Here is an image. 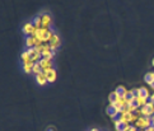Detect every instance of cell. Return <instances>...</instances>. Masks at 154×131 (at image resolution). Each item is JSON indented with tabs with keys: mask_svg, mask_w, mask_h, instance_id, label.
<instances>
[{
	"mask_svg": "<svg viewBox=\"0 0 154 131\" xmlns=\"http://www.w3.org/2000/svg\"><path fill=\"white\" fill-rule=\"evenodd\" d=\"M152 126H154V116H152Z\"/></svg>",
	"mask_w": 154,
	"mask_h": 131,
	"instance_id": "24",
	"label": "cell"
},
{
	"mask_svg": "<svg viewBox=\"0 0 154 131\" xmlns=\"http://www.w3.org/2000/svg\"><path fill=\"white\" fill-rule=\"evenodd\" d=\"M90 131H99V130H98V129H96V127H94V129H92V130H90Z\"/></svg>",
	"mask_w": 154,
	"mask_h": 131,
	"instance_id": "25",
	"label": "cell"
},
{
	"mask_svg": "<svg viewBox=\"0 0 154 131\" xmlns=\"http://www.w3.org/2000/svg\"><path fill=\"white\" fill-rule=\"evenodd\" d=\"M115 92H116L117 96H120V97H125V98L129 97V89H126V87H124V85H118L116 89H115Z\"/></svg>",
	"mask_w": 154,
	"mask_h": 131,
	"instance_id": "10",
	"label": "cell"
},
{
	"mask_svg": "<svg viewBox=\"0 0 154 131\" xmlns=\"http://www.w3.org/2000/svg\"><path fill=\"white\" fill-rule=\"evenodd\" d=\"M47 131H56L54 127H49V129H47Z\"/></svg>",
	"mask_w": 154,
	"mask_h": 131,
	"instance_id": "23",
	"label": "cell"
},
{
	"mask_svg": "<svg viewBox=\"0 0 154 131\" xmlns=\"http://www.w3.org/2000/svg\"><path fill=\"white\" fill-rule=\"evenodd\" d=\"M113 126H115V130H116V131H129L130 127H131V125H129V124L120 122L118 118L113 121Z\"/></svg>",
	"mask_w": 154,
	"mask_h": 131,
	"instance_id": "8",
	"label": "cell"
},
{
	"mask_svg": "<svg viewBox=\"0 0 154 131\" xmlns=\"http://www.w3.org/2000/svg\"><path fill=\"white\" fill-rule=\"evenodd\" d=\"M22 31L27 37H30V36H35L37 29H36V27H35V24H33L32 22H28V23H26V24L23 26Z\"/></svg>",
	"mask_w": 154,
	"mask_h": 131,
	"instance_id": "4",
	"label": "cell"
},
{
	"mask_svg": "<svg viewBox=\"0 0 154 131\" xmlns=\"http://www.w3.org/2000/svg\"><path fill=\"white\" fill-rule=\"evenodd\" d=\"M41 73H42L41 65H40V63H36V64H35V66H33L32 74H35V77H36V75H38V74H41Z\"/></svg>",
	"mask_w": 154,
	"mask_h": 131,
	"instance_id": "18",
	"label": "cell"
},
{
	"mask_svg": "<svg viewBox=\"0 0 154 131\" xmlns=\"http://www.w3.org/2000/svg\"><path fill=\"white\" fill-rule=\"evenodd\" d=\"M60 45H61L60 36L57 35V33H54V36H52V37H51V40L49 41V46H50L51 51H54V52H56V50L60 47Z\"/></svg>",
	"mask_w": 154,
	"mask_h": 131,
	"instance_id": "3",
	"label": "cell"
},
{
	"mask_svg": "<svg viewBox=\"0 0 154 131\" xmlns=\"http://www.w3.org/2000/svg\"><path fill=\"white\" fill-rule=\"evenodd\" d=\"M135 127L138 129V130H147V129H149L152 126V118H149V117H141L138 120V122L134 125Z\"/></svg>",
	"mask_w": 154,
	"mask_h": 131,
	"instance_id": "2",
	"label": "cell"
},
{
	"mask_svg": "<svg viewBox=\"0 0 154 131\" xmlns=\"http://www.w3.org/2000/svg\"><path fill=\"white\" fill-rule=\"evenodd\" d=\"M138 108H139V107H138L136 105H129V106H127L125 110H126V111L129 112V113H135Z\"/></svg>",
	"mask_w": 154,
	"mask_h": 131,
	"instance_id": "19",
	"label": "cell"
},
{
	"mask_svg": "<svg viewBox=\"0 0 154 131\" xmlns=\"http://www.w3.org/2000/svg\"><path fill=\"white\" fill-rule=\"evenodd\" d=\"M148 102H149V99H147V98L140 97V96H135V105L139 107V108L144 107V106L148 103Z\"/></svg>",
	"mask_w": 154,
	"mask_h": 131,
	"instance_id": "13",
	"label": "cell"
},
{
	"mask_svg": "<svg viewBox=\"0 0 154 131\" xmlns=\"http://www.w3.org/2000/svg\"><path fill=\"white\" fill-rule=\"evenodd\" d=\"M107 115L110 116V117H111V120H117L118 118V113H117V112L116 111H115V110H111V108H107Z\"/></svg>",
	"mask_w": 154,
	"mask_h": 131,
	"instance_id": "17",
	"label": "cell"
},
{
	"mask_svg": "<svg viewBox=\"0 0 154 131\" xmlns=\"http://www.w3.org/2000/svg\"><path fill=\"white\" fill-rule=\"evenodd\" d=\"M144 80L148 84L149 87H152V84L154 83V71H149L145 74V77H144Z\"/></svg>",
	"mask_w": 154,
	"mask_h": 131,
	"instance_id": "14",
	"label": "cell"
},
{
	"mask_svg": "<svg viewBox=\"0 0 154 131\" xmlns=\"http://www.w3.org/2000/svg\"><path fill=\"white\" fill-rule=\"evenodd\" d=\"M149 101L153 102V103H154V92L152 93V96H150V98H149Z\"/></svg>",
	"mask_w": 154,
	"mask_h": 131,
	"instance_id": "20",
	"label": "cell"
},
{
	"mask_svg": "<svg viewBox=\"0 0 154 131\" xmlns=\"http://www.w3.org/2000/svg\"><path fill=\"white\" fill-rule=\"evenodd\" d=\"M46 75H47V82H49V83H55L56 82L57 73H56L55 69H51L49 73H46Z\"/></svg>",
	"mask_w": 154,
	"mask_h": 131,
	"instance_id": "11",
	"label": "cell"
},
{
	"mask_svg": "<svg viewBox=\"0 0 154 131\" xmlns=\"http://www.w3.org/2000/svg\"><path fill=\"white\" fill-rule=\"evenodd\" d=\"M40 65L42 68V71L43 73H49L51 69H54V64H52V60H49V59H41L40 60Z\"/></svg>",
	"mask_w": 154,
	"mask_h": 131,
	"instance_id": "6",
	"label": "cell"
},
{
	"mask_svg": "<svg viewBox=\"0 0 154 131\" xmlns=\"http://www.w3.org/2000/svg\"><path fill=\"white\" fill-rule=\"evenodd\" d=\"M152 65H153V68H154V59L152 60Z\"/></svg>",
	"mask_w": 154,
	"mask_h": 131,
	"instance_id": "26",
	"label": "cell"
},
{
	"mask_svg": "<svg viewBox=\"0 0 154 131\" xmlns=\"http://www.w3.org/2000/svg\"><path fill=\"white\" fill-rule=\"evenodd\" d=\"M35 64H36V63H33V61L22 64V69H23V71H24L26 74H32V70H33V66H35Z\"/></svg>",
	"mask_w": 154,
	"mask_h": 131,
	"instance_id": "12",
	"label": "cell"
},
{
	"mask_svg": "<svg viewBox=\"0 0 154 131\" xmlns=\"http://www.w3.org/2000/svg\"><path fill=\"white\" fill-rule=\"evenodd\" d=\"M21 60H22V63H23V64H24V63H30V61H32L30 54L27 52V50H26V51H23V52H22V55H21Z\"/></svg>",
	"mask_w": 154,
	"mask_h": 131,
	"instance_id": "16",
	"label": "cell"
},
{
	"mask_svg": "<svg viewBox=\"0 0 154 131\" xmlns=\"http://www.w3.org/2000/svg\"><path fill=\"white\" fill-rule=\"evenodd\" d=\"M32 23L35 24L36 29H41V28H42V19H41V15H36L35 18H33Z\"/></svg>",
	"mask_w": 154,
	"mask_h": 131,
	"instance_id": "15",
	"label": "cell"
},
{
	"mask_svg": "<svg viewBox=\"0 0 154 131\" xmlns=\"http://www.w3.org/2000/svg\"><path fill=\"white\" fill-rule=\"evenodd\" d=\"M41 19H42V28H45V29H51L52 18H51L50 14H47V13L41 14Z\"/></svg>",
	"mask_w": 154,
	"mask_h": 131,
	"instance_id": "5",
	"label": "cell"
},
{
	"mask_svg": "<svg viewBox=\"0 0 154 131\" xmlns=\"http://www.w3.org/2000/svg\"><path fill=\"white\" fill-rule=\"evenodd\" d=\"M129 131H139L136 127H135V126H131V127H130V130Z\"/></svg>",
	"mask_w": 154,
	"mask_h": 131,
	"instance_id": "21",
	"label": "cell"
},
{
	"mask_svg": "<svg viewBox=\"0 0 154 131\" xmlns=\"http://www.w3.org/2000/svg\"><path fill=\"white\" fill-rule=\"evenodd\" d=\"M145 131H154V126H150V127H149V129H147Z\"/></svg>",
	"mask_w": 154,
	"mask_h": 131,
	"instance_id": "22",
	"label": "cell"
},
{
	"mask_svg": "<svg viewBox=\"0 0 154 131\" xmlns=\"http://www.w3.org/2000/svg\"><path fill=\"white\" fill-rule=\"evenodd\" d=\"M135 96H140V97H144V98H147V99H149L152 93L147 87H139V88H135Z\"/></svg>",
	"mask_w": 154,
	"mask_h": 131,
	"instance_id": "7",
	"label": "cell"
},
{
	"mask_svg": "<svg viewBox=\"0 0 154 131\" xmlns=\"http://www.w3.org/2000/svg\"><path fill=\"white\" fill-rule=\"evenodd\" d=\"M54 33L55 32L52 29H45V28H41V29L36 31L35 37L40 42H42V43H49V41L51 40V37L54 36Z\"/></svg>",
	"mask_w": 154,
	"mask_h": 131,
	"instance_id": "1",
	"label": "cell"
},
{
	"mask_svg": "<svg viewBox=\"0 0 154 131\" xmlns=\"http://www.w3.org/2000/svg\"><path fill=\"white\" fill-rule=\"evenodd\" d=\"M35 78H36V82H37L38 85L43 87V85H46V84H49V82H47V75L43 71L41 74H38V75H36Z\"/></svg>",
	"mask_w": 154,
	"mask_h": 131,
	"instance_id": "9",
	"label": "cell"
}]
</instances>
